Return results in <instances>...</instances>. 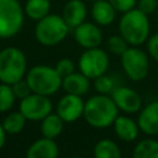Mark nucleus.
Returning <instances> with one entry per match:
<instances>
[{
	"mask_svg": "<svg viewBox=\"0 0 158 158\" xmlns=\"http://www.w3.org/2000/svg\"><path fill=\"white\" fill-rule=\"evenodd\" d=\"M83 116L91 127L106 128L114 125L118 116V107L111 96H107L106 94H98L85 102Z\"/></svg>",
	"mask_w": 158,
	"mask_h": 158,
	"instance_id": "obj_1",
	"label": "nucleus"
},
{
	"mask_svg": "<svg viewBox=\"0 0 158 158\" xmlns=\"http://www.w3.org/2000/svg\"><path fill=\"white\" fill-rule=\"evenodd\" d=\"M120 35L131 46H141L149 38L148 15L139 9H132L125 12L118 23Z\"/></svg>",
	"mask_w": 158,
	"mask_h": 158,
	"instance_id": "obj_2",
	"label": "nucleus"
},
{
	"mask_svg": "<svg viewBox=\"0 0 158 158\" xmlns=\"http://www.w3.org/2000/svg\"><path fill=\"white\" fill-rule=\"evenodd\" d=\"M26 80L32 93L51 96L62 86L63 78L57 72L56 67L40 64L32 67L28 70L26 74Z\"/></svg>",
	"mask_w": 158,
	"mask_h": 158,
	"instance_id": "obj_3",
	"label": "nucleus"
},
{
	"mask_svg": "<svg viewBox=\"0 0 158 158\" xmlns=\"http://www.w3.org/2000/svg\"><path fill=\"white\" fill-rule=\"evenodd\" d=\"M69 26L63 16L56 14H48L43 19L38 20L35 27V37L42 46H56L63 42L69 32Z\"/></svg>",
	"mask_w": 158,
	"mask_h": 158,
	"instance_id": "obj_4",
	"label": "nucleus"
},
{
	"mask_svg": "<svg viewBox=\"0 0 158 158\" xmlns=\"http://www.w3.org/2000/svg\"><path fill=\"white\" fill-rule=\"evenodd\" d=\"M27 69L25 53L17 47H6L0 51V81L15 84L23 79Z\"/></svg>",
	"mask_w": 158,
	"mask_h": 158,
	"instance_id": "obj_5",
	"label": "nucleus"
},
{
	"mask_svg": "<svg viewBox=\"0 0 158 158\" xmlns=\"http://www.w3.org/2000/svg\"><path fill=\"white\" fill-rule=\"evenodd\" d=\"M23 12L19 0H0V38H11L21 31Z\"/></svg>",
	"mask_w": 158,
	"mask_h": 158,
	"instance_id": "obj_6",
	"label": "nucleus"
},
{
	"mask_svg": "<svg viewBox=\"0 0 158 158\" xmlns=\"http://www.w3.org/2000/svg\"><path fill=\"white\" fill-rule=\"evenodd\" d=\"M121 65L126 75L133 81L143 80L149 70V60L146 52L138 46L128 47L121 54Z\"/></svg>",
	"mask_w": 158,
	"mask_h": 158,
	"instance_id": "obj_7",
	"label": "nucleus"
},
{
	"mask_svg": "<svg viewBox=\"0 0 158 158\" xmlns=\"http://www.w3.org/2000/svg\"><path fill=\"white\" fill-rule=\"evenodd\" d=\"M79 69L89 79H96L106 73L109 68V56L99 47L86 48L79 57Z\"/></svg>",
	"mask_w": 158,
	"mask_h": 158,
	"instance_id": "obj_8",
	"label": "nucleus"
},
{
	"mask_svg": "<svg viewBox=\"0 0 158 158\" xmlns=\"http://www.w3.org/2000/svg\"><path fill=\"white\" fill-rule=\"evenodd\" d=\"M20 111L28 121H42L52 112V102L46 95L31 93L28 96L21 99Z\"/></svg>",
	"mask_w": 158,
	"mask_h": 158,
	"instance_id": "obj_9",
	"label": "nucleus"
},
{
	"mask_svg": "<svg viewBox=\"0 0 158 158\" xmlns=\"http://www.w3.org/2000/svg\"><path fill=\"white\" fill-rule=\"evenodd\" d=\"M85 102L80 95L65 94L57 104V114L64 122H74L84 114Z\"/></svg>",
	"mask_w": 158,
	"mask_h": 158,
	"instance_id": "obj_10",
	"label": "nucleus"
},
{
	"mask_svg": "<svg viewBox=\"0 0 158 158\" xmlns=\"http://www.w3.org/2000/svg\"><path fill=\"white\" fill-rule=\"evenodd\" d=\"M111 98L114 99L118 110L126 114H135L141 110L142 100L133 89L127 86H117L111 93Z\"/></svg>",
	"mask_w": 158,
	"mask_h": 158,
	"instance_id": "obj_11",
	"label": "nucleus"
},
{
	"mask_svg": "<svg viewBox=\"0 0 158 158\" xmlns=\"http://www.w3.org/2000/svg\"><path fill=\"white\" fill-rule=\"evenodd\" d=\"M74 40L84 48H95L101 44L102 33L98 25L84 21L74 28Z\"/></svg>",
	"mask_w": 158,
	"mask_h": 158,
	"instance_id": "obj_12",
	"label": "nucleus"
},
{
	"mask_svg": "<svg viewBox=\"0 0 158 158\" xmlns=\"http://www.w3.org/2000/svg\"><path fill=\"white\" fill-rule=\"evenodd\" d=\"M137 123L143 133L148 136L158 135V100L149 102L141 110Z\"/></svg>",
	"mask_w": 158,
	"mask_h": 158,
	"instance_id": "obj_13",
	"label": "nucleus"
},
{
	"mask_svg": "<svg viewBox=\"0 0 158 158\" xmlns=\"http://www.w3.org/2000/svg\"><path fill=\"white\" fill-rule=\"evenodd\" d=\"M58 154V144L53 138L47 137L35 141L26 151L27 158H56Z\"/></svg>",
	"mask_w": 158,
	"mask_h": 158,
	"instance_id": "obj_14",
	"label": "nucleus"
},
{
	"mask_svg": "<svg viewBox=\"0 0 158 158\" xmlns=\"http://www.w3.org/2000/svg\"><path fill=\"white\" fill-rule=\"evenodd\" d=\"M63 19L70 28H75L86 17V6L81 0H69L63 9Z\"/></svg>",
	"mask_w": 158,
	"mask_h": 158,
	"instance_id": "obj_15",
	"label": "nucleus"
},
{
	"mask_svg": "<svg viewBox=\"0 0 158 158\" xmlns=\"http://www.w3.org/2000/svg\"><path fill=\"white\" fill-rule=\"evenodd\" d=\"M62 86L65 93L68 94H74V95H84L89 91L90 89V79L80 73L73 72L72 74L67 75L62 80Z\"/></svg>",
	"mask_w": 158,
	"mask_h": 158,
	"instance_id": "obj_16",
	"label": "nucleus"
},
{
	"mask_svg": "<svg viewBox=\"0 0 158 158\" xmlns=\"http://www.w3.org/2000/svg\"><path fill=\"white\" fill-rule=\"evenodd\" d=\"M114 130L120 139L125 142H132L138 136L139 126L128 116H117L114 122Z\"/></svg>",
	"mask_w": 158,
	"mask_h": 158,
	"instance_id": "obj_17",
	"label": "nucleus"
},
{
	"mask_svg": "<svg viewBox=\"0 0 158 158\" xmlns=\"http://www.w3.org/2000/svg\"><path fill=\"white\" fill-rule=\"evenodd\" d=\"M116 10L109 0H96L91 7V16L98 25L107 26L114 22Z\"/></svg>",
	"mask_w": 158,
	"mask_h": 158,
	"instance_id": "obj_18",
	"label": "nucleus"
},
{
	"mask_svg": "<svg viewBox=\"0 0 158 158\" xmlns=\"http://www.w3.org/2000/svg\"><path fill=\"white\" fill-rule=\"evenodd\" d=\"M64 127V121L58 114H49L41 121V133L47 138H57Z\"/></svg>",
	"mask_w": 158,
	"mask_h": 158,
	"instance_id": "obj_19",
	"label": "nucleus"
},
{
	"mask_svg": "<svg viewBox=\"0 0 158 158\" xmlns=\"http://www.w3.org/2000/svg\"><path fill=\"white\" fill-rule=\"evenodd\" d=\"M25 14L33 21H38L47 16L51 10L49 0H27L25 4Z\"/></svg>",
	"mask_w": 158,
	"mask_h": 158,
	"instance_id": "obj_20",
	"label": "nucleus"
},
{
	"mask_svg": "<svg viewBox=\"0 0 158 158\" xmlns=\"http://www.w3.org/2000/svg\"><path fill=\"white\" fill-rule=\"evenodd\" d=\"M26 121H27V118L19 110V111L11 112L6 116L2 120V126H4L7 135H17L23 130Z\"/></svg>",
	"mask_w": 158,
	"mask_h": 158,
	"instance_id": "obj_21",
	"label": "nucleus"
},
{
	"mask_svg": "<svg viewBox=\"0 0 158 158\" xmlns=\"http://www.w3.org/2000/svg\"><path fill=\"white\" fill-rule=\"evenodd\" d=\"M95 158H120L121 152L118 146L111 139H101L94 146Z\"/></svg>",
	"mask_w": 158,
	"mask_h": 158,
	"instance_id": "obj_22",
	"label": "nucleus"
},
{
	"mask_svg": "<svg viewBox=\"0 0 158 158\" xmlns=\"http://www.w3.org/2000/svg\"><path fill=\"white\" fill-rule=\"evenodd\" d=\"M135 158H158V141L156 139H142L133 149Z\"/></svg>",
	"mask_w": 158,
	"mask_h": 158,
	"instance_id": "obj_23",
	"label": "nucleus"
},
{
	"mask_svg": "<svg viewBox=\"0 0 158 158\" xmlns=\"http://www.w3.org/2000/svg\"><path fill=\"white\" fill-rule=\"evenodd\" d=\"M16 100V95L14 93L12 85L1 83L0 84V112L9 111Z\"/></svg>",
	"mask_w": 158,
	"mask_h": 158,
	"instance_id": "obj_24",
	"label": "nucleus"
},
{
	"mask_svg": "<svg viewBox=\"0 0 158 158\" xmlns=\"http://www.w3.org/2000/svg\"><path fill=\"white\" fill-rule=\"evenodd\" d=\"M107 48L111 53L121 56L128 48V43L121 35H114L110 36L107 40Z\"/></svg>",
	"mask_w": 158,
	"mask_h": 158,
	"instance_id": "obj_25",
	"label": "nucleus"
},
{
	"mask_svg": "<svg viewBox=\"0 0 158 158\" xmlns=\"http://www.w3.org/2000/svg\"><path fill=\"white\" fill-rule=\"evenodd\" d=\"M94 86L99 94H106L107 95L115 90V83H114L112 78L109 75H105V74H102L95 79Z\"/></svg>",
	"mask_w": 158,
	"mask_h": 158,
	"instance_id": "obj_26",
	"label": "nucleus"
},
{
	"mask_svg": "<svg viewBox=\"0 0 158 158\" xmlns=\"http://www.w3.org/2000/svg\"><path fill=\"white\" fill-rule=\"evenodd\" d=\"M12 89H14V93L16 95V99H23V98L28 96L32 93L27 80H23V79H21L19 81H16L15 84H12Z\"/></svg>",
	"mask_w": 158,
	"mask_h": 158,
	"instance_id": "obj_27",
	"label": "nucleus"
},
{
	"mask_svg": "<svg viewBox=\"0 0 158 158\" xmlns=\"http://www.w3.org/2000/svg\"><path fill=\"white\" fill-rule=\"evenodd\" d=\"M56 69L60 74V77L64 78V77H67V75H69V74H72L74 72V63L69 58H63L59 62H57Z\"/></svg>",
	"mask_w": 158,
	"mask_h": 158,
	"instance_id": "obj_28",
	"label": "nucleus"
},
{
	"mask_svg": "<svg viewBox=\"0 0 158 158\" xmlns=\"http://www.w3.org/2000/svg\"><path fill=\"white\" fill-rule=\"evenodd\" d=\"M109 1L117 12H122V14L135 9L136 5V0H109Z\"/></svg>",
	"mask_w": 158,
	"mask_h": 158,
	"instance_id": "obj_29",
	"label": "nucleus"
},
{
	"mask_svg": "<svg viewBox=\"0 0 158 158\" xmlns=\"http://www.w3.org/2000/svg\"><path fill=\"white\" fill-rule=\"evenodd\" d=\"M147 49L149 56L158 63V33L151 36L147 41Z\"/></svg>",
	"mask_w": 158,
	"mask_h": 158,
	"instance_id": "obj_30",
	"label": "nucleus"
},
{
	"mask_svg": "<svg viewBox=\"0 0 158 158\" xmlns=\"http://www.w3.org/2000/svg\"><path fill=\"white\" fill-rule=\"evenodd\" d=\"M157 6H158V0H138L137 9H139L146 15H149L157 10Z\"/></svg>",
	"mask_w": 158,
	"mask_h": 158,
	"instance_id": "obj_31",
	"label": "nucleus"
},
{
	"mask_svg": "<svg viewBox=\"0 0 158 158\" xmlns=\"http://www.w3.org/2000/svg\"><path fill=\"white\" fill-rule=\"evenodd\" d=\"M6 131H5V128H4V126H2V122H0V149L4 147V144H5V141H6Z\"/></svg>",
	"mask_w": 158,
	"mask_h": 158,
	"instance_id": "obj_32",
	"label": "nucleus"
},
{
	"mask_svg": "<svg viewBox=\"0 0 158 158\" xmlns=\"http://www.w3.org/2000/svg\"><path fill=\"white\" fill-rule=\"evenodd\" d=\"M89 1H96V0H89Z\"/></svg>",
	"mask_w": 158,
	"mask_h": 158,
	"instance_id": "obj_33",
	"label": "nucleus"
}]
</instances>
